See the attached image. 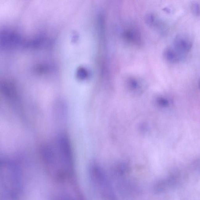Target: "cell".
<instances>
[{"instance_id":"cell-2","label":"cell","mask_w":200,"mask_h":200,"mask_svg":"<svg viewBox=\"0 0 200 200\" xmlns=\"http://www.w3.org/2000/svg\"><path fill=\"white\" fill-rule=\"evenodd\" d=\"M21 170L18 165L9 159L0 163V200L15 199L22 188Z\"/></svg>"},{"instance_id":"cell-1","label":"cell","mask_w":200,"mask_h":200,"mask_svg":"<svg viewBox=\"0 0 200 200\" xmlns=\"http://www.w3.org/2000/svg\"><path fill=\"white\" fill-rule=\"evenodd\" d=\"M42 153L47 170L57 185L75 181L72 153L66 136L59 135L48 143L42 148Z\"/></svg>"},{"instance_id":"cell-4","label":"cell","mask_w":200,"mask_h":200,"mask_svg":"<svg viewBox=\"0 0 200 200\" xmlns=\"http://www.w3.org/2000/svg\"><path fill=\"white\" fill-rule=\"evenodd\" d=\"M165 58L169 62L176 63L181 60L183 55L179 53L173 48L166 49L164 53Z\"/></svg>"},{"instance_id":"cell-3","label":"cell","mask_w":200,"mask_h":200,"mask_svg":"<svg viewBox=\"0 0 200 200\" xmlns=\"http://www.w3.org/2000/svg\"><path fill=\"white\" fill-rule=\"evenodd\" d=\"M192 46L191 42L188 41L178 39L175 41L173 48L179 53L184 55L190 51Z\"/></svg>"},{"instance_id":"cell-7","label":"cell","mask_w":200,"mask_h":200,"mask_svg":"<svg viewBox=\"0 0 200 200\" xmlns=\"http://www.w3.org/2000/svg\"><path fill=\"white\" fill-rule=\"evenodd\" d=\"M158 103L160 106L163 107H166L169 105V101L167 99L163 98H160L158 100Z\"/></svg>"},{"instance_id":"cell-6","label":"cell","mask_w":200,"mask_h":200,"mask_svg":"<svg viewBox=\"0 0 200 200\" xmlns=\"http://www.w3.org/2000/svg\"><path fill=\"white\" fill-rule=\"evenodd\" d=\"M145 23L148 26H152L154 22V16L151 14H148L145 16Z\"/></svg>"},{"instance_id":"cell-8","label":"cell","mask_w":200,"mask_h":200,"mask_svg":"<svg viewBox=\"0 0 200 200\" xmlns=\"http://www.w3.org/2000/svg\"><path fill=\"white\" fill-rule=\"evenodd\" d=\"M198 87H199V88L200 89V79L199 80V81H198Z\"/></svg>"},{"instance_id":"cell-5","label":"cell","mask_w":200,"mask_h":200,"mask_svg":"<svg viewBox=\"0 0 200 200\" xmlns=\"http://www.w3.org/2000/svg\"><path fill=\"white\" fill-rule=\"evenodd\" d=\"M124 36L128 41L139 43L141 41V36L139 32L135 28H130L124 32Z\"/></svg>"}]
</instances>
